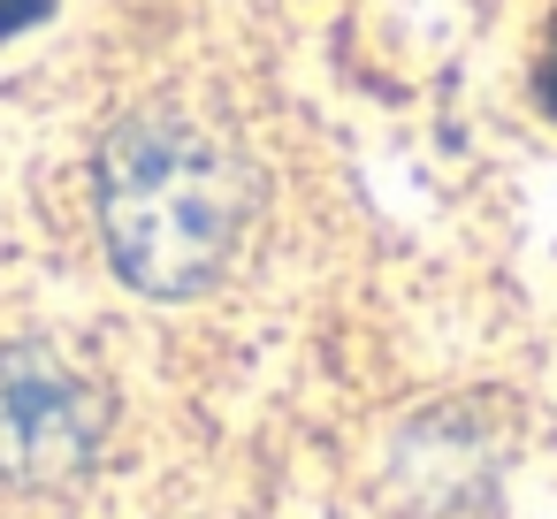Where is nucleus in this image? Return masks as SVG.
<instances>
[{
	"label": "nucleus",
	"instance_id": "obj_4",
	"mask_svg": "<svg viewBox=\"0 0 557 519\" xmlns=\"http://www.w3.org/2000/svg\"><path fill=\"white\" fill-rule=\"evenodd\" d=\"M542 100L557 108V39H549V70H542Z\"/></svg>",
	"mask_w": 557,
	"mask_h": 519
},
{
	"label": "nucleus",
	"instance_id": "obj_3",
	"mask_svg": "<svg viewBox=\"0 0 557 519\" xmlns=\"http://www.w3.org/2000/svg\"><path fill=\"white\" fill-rule=\"evenodd\" d=\"M54 9V0H0V39H9V32H24V24H39Z\"/></svg>",
	"mask_w": 557,
	"mask_h": 519
},
{
	"label": "nucleus",
	"instance_id": "obj_1",
	"mask_svg": "<svg viewBox=\"0 0 557 519\" xmlns=\"http://www.w3.org/2000/svg\"><path fill=\"white\" fill-rule=\"evenodd\" d=\"M245 214H252V169L207 123L138 115L100 153L108 252L153 298H184L214 283L245 237Z\"/></svg>",
	"mask_w": 557,
	"mask_h": 519
},
{
	"label": "nucleus",
	"instance_id": "obj_2",
	"mask_svg": "<svg viewBox=\"0 0 557 519\" xmlns=\"http://www.w3.org/2000/svg\"><path fill=\"white\" fill-rule=\"evenodd\" d=\"M108 428L100 390L47 344H9L0 351V473L47 489L92 466Z\"/></svg>",
	"mask_w": 557,
	"mask_h": 519
}]
</instances>
